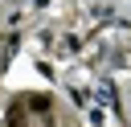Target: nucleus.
<instances>
[{
	"mask_svg": "<svg viewBox=\"0 0 131 127\" xmlns=\"http://www.w3.org/2000/svg\"><path fill=\"white\" fill-rule=\"evenodd\" d=\"M25 107H29L33 115H49V98H45V94H33V98H29Z\"/></svg>",
	"mask_w": 131,
	"mask_h": 127,
	"instance_id": "f257e3e1",
	"label": "nucleus"
},
{
	"mask_svg": "<svg viewBox=\"0 0 131 127\" xmlns=\"http://www.w3.org/2000/svg\"><path fill=\"white\" fill-rule=\"evenodd\" d=\"M8 127H25V107H20V102L8 107Z\"/></svg>",
	"mask_w": 131,
	"mask_h": 127,
	"instance_id": "f03ea898",
	"label": "nucleus"
}]
</instances>
